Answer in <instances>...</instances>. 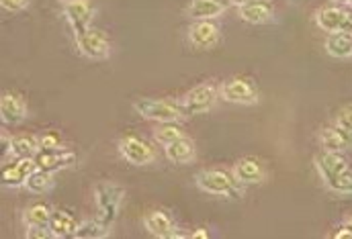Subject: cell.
<instances>
[{"label": "cell", "instance_id": "obj_13", "mask_svg": "<svg viewBox=\"0 0 352 239\" xmlns=\"http://www.w3.org/2000/svg\"><path fill=\"white\" fill-rule=\"evenodd\" d=\"M35 170H37L35 158H16V161L2 168V186L6 188L25 186Z\"/></svg>", "mask_w": 352, "mask_h": 239}, {"label": "cell", "instance_id": "obj_3", "mask_svg": "<svg viewBox=\"0 0 352 239\" xmlns=\"http://www.w3.org/2000/svg\"><path fill=\"white\" fill-rule=\"evenodd\" d=\"M195 184L199 190L207 194H215V196L236 198L244 194L242 184L234 178V174L226 170H203L195 176Z\"/></svg>", "mask_w": 352, "mask_h": 239}, {"label": "cell", "instance_id": "obj_21", "mask_svg": "<svg viewBox=\"0 0 352 239\" xmlns=\"http://www.w3.org/2000/svg\"><path fill=\"white\" fill-rule=\"evenodd\" d=\"M164 156L173 163H188L195 159V141L184 135L173 144L164 146Z\"/></svg>", "mask_w": 352, "mask_h": 239}, {"label": "cell", "instance_id": "obj_11", "mask_svg": "<svg viewBox=\"0 0 352 239\" xmlns=\"http://www.w3.org/2000/svg\"><path fill=\"white\" fill-rule=\"evenodd\" d=\"M221 39L219 27L211 21H195L188 27V41L195 49L199 52H209L213 49Z\"/></svg>", "mask_w": 352, "mask_h": 239}, {"label": "cell", "instance_id": "obj_37", "mask_svg": "<svg viewBox=\"0 0 352 239\" xmlns=\"http://www.w3.org/2000/svg\"><path fill=\"white\" fill-rule=\"evenodd\" d=\"M351 150H352V133H351Z\"/></svg>", "mask_w": 352, "mask_h": 239}, {"label": "cell", "instance_id": "obj_19", "mask_svg": "<svg viewBox=\"0 0 352 239\" xmlns=\"http://www.w3.org/2000/svg\"><path fill=\"white\" fill-rule=\"evenodd\" d=\"M320 146L324 148V152H349L351 150V133L338 129L336 125L322 129L320 133Z\"/></svg>", "mask_w": 352, "mask_h": 239}, {"label": "cell", "instance_id": "obj_14", "mask_svg": "<svg viewBox=\"0 0 352 239\" xmlns=\"http://www.w3.org/2000/svg\"><path fill=\"white\" fill-rule=\"evenodd\" d=\"M314 161H316V168H318L320 178H322L324 184H328L332 178H336L338 174H342V172H346L351 168L349 158L344 154H340V152H322V154L316 156Z\"/></svg>", "mask_w": 352, "mask_h": 239}, {"label": "cell", "instance_id": "obj_31", "mask_svg": "<svg viewBox=\"0 0 352 239\" xmlns=\"http://www.w3.org/2000/svg\"><path fill=\"white\" fill-rule=\"evenodd\" d=\"M25 236L29 239H50L54 238L50 225H37V227H25Z\"/></svg>", "mask_w": 352, "mask_h": 239}, {"label": "cell", "instance_id": "obj_35", "mask_svg": "<svg viewBox=\"0 0 352 239\" xmlns=\"http://www.w3.org/2000/svg\"><path fill=\"white\" fill-rule=\"evenodd\" d=\"M190 238L192 239L209 238V231H207V229H197V231H192V234H190Z\"/></svg>", "mask_w": 352, "mask_h": 239}, {"label": "cell", "instance_id": "obj_29", "mask_svg": "<svg viewBox=\"0 0 352 239\" xmlns=\"http://www.w3.org/2000/svg\"><path fill=\"white\" fill-rule=\"evenodd\" d=\"M66 148L58 131H45L39 135V150H62Z\"/></svg>", "mask_w": 352, "mask_h": 239}, {"label": "cell", "instance_id": "obj_12", "mask_svg": "<svg viewBox=\"0 0 352 239\" xmlns=\"http://www.w3.org/2000/svg\"><path fill=\"white\" fill-rule=\"evenodd\" d=\"M0 119L4 125H21L27 119V102L16 92H4L0 96Z\"/></svg>", "mask_w": 352, "mask_h": 239}, {"label": "cell", "instance_id": "obj_4", "mask_svg": "<svg viewBox=\"0 0 352 239\" xmlns=\"http://www.w3.org/2000/svg\"><path fill=\"white\" fill-rule=\"evenodd\" d=\"M219 98V90L215 84L211 82H203L195 88H190L180 100V109L184 113V117H195V115H205L207 111H211L215 106Z\"/></svg>", "mask_w": 352, "mask_h": 239}, {"label": "cell", "instance_id": "obj_10", "mask_svg": "<svg viewBox=\"0 0 352 239\" xmlns=\"http://www.w3.org/2000/svg\"><path fill=\"white\" fill-rule=\"evenodd\" d=\"M62 8H64V16L74 29V35L87 31L90 27V21L94 16L92 0H62Z\"/></svg>", "mask_w": 352, "mask_h": 239}, {"label": "cell", "instance_id": "obj_25", "mask_svg": "<svg viewBox=\"0 0 352 239\" xmlns=\"http://www.w3.org/2000/svg\"><path fill=\"white\" fill-rule=\"evenodd\" d=\"M111 236V229L104 227L98 219H87L82 223H78L74 239H102Z\"/></svg>", "mask_w": 352, "mask_h": 239}, {"label": "cell", "instance_id": "obj_22", "mask_svg": "<svg viewBox=\"0 0 352 239\" xmlns=\"http://www.w3.org/2000/svg\"><path fill=\"white\" fill-rule=\"evenodd\" d=\"M324 47H326L328 56H332V58H338V60L352 58V33L342 31V33L328 35Z\"/></svg>", "mask_w": 352, "mask_h": 239}, {"label": "cell", "instance_id": "obj_38", "mask_svg": "<svg viewBox=\"0 0 352 239\" xmlns=\"http://www.w3.org/2000/svg\"><path fill=\"white\" fill-rule=\"evenodd\" d=\"M349 221H351V223H352V217H351V219H349Z\"/></svg>", "mask_w": 352, "mask_h": 239}, {"label": "cell", "instance_id": "obj_30", "mask_svg": "<svg viewBox=\"0 0 352 239\" xmlns=\"http://www.w3.org/2000/svg\"><path fill=\"white\" fill-rule=\"evenodd\" d=\"M334 125H336L338 129L346 131V133H352V104L342 106V109L336 113V117H334Z\"/></svg>", "mask_w": 352, "mask_h": 239}, {"label": "cell", "instance_id": "obj_5", "mask_svg": "<svg viewBox=\"0 0 352 239\" xmlns=\"http://www.w3.org/2000/svg\"><path fill=\"white\" fill-rule=\"evenodd\" d=\"M78 52L88 60H107L111 56V41L100 29L88 27L87 31L74 35Z\"/></svg>", "mask_w": 352, "mask_h": 239}, {"label": "cell", "instance_id": "obj_6", "mask_svg": "<svg viewBox=\"0 0 352 239\" xmlns=\"http://www.w3.org/2000/svg\"><path fill=\"white\" fill-rule=\"evenodd\" d=\"M316 23L318 27L332 35V33H352V12L344 6H324L316 12Z\"/></svg>", "mask_w": 352, "mask_h": 239}, {"label": "cell", "instance_id": "obj_24", "mask_svg": "<svg viewBox=\"0 0 352 239\" xmlns=\"http://www.w3.org/2000/svg\"><path fill=\"white\" fill-rule=\"evenodd\" d=\"M52 219V209L45 203H35L25 209L23 213V223L25 227H37V225H50Z\"/></svg>", "mask_w": 352, "mask_h": 239}, {"label": "cell", "instance_id": "obj_26", "mask_svg": "<svg viewBox=\"0 0 352 239\" xmlns=\"http://www.w3.org/2000/svg\"><path fill=\"white\" fill-rule=\"evenodd\" d=\"M54 186V172H45V170H35L31 174V178L27 180L25 188L31 192V194H45L50 192Z\"/></svg>", "mask_w": 352, "mask_h": 239}, {"label": "cell", "instance_id": "obj_8", "mask_svg": "<svg viewBox=\"0 0 352 239\" xmlns=\"http://www.w3.org/2000/svg\"><path fill=\"white\" fill-rule=\"evenodd\" d=\"M219 96L226 102L236 104H254L258 100V92L254 84L246 78H230L219 86Z\"/></svg>", "mask_w": 352, "mask_h": 239}, {"label": "cell", "instance_id": "obj_15", "mask_svg": "<svg viewBox=\"0 0 352 239\" xmlns=\"http://www.w3.org/2000/svg\"><path fill=\"white\" fill-rule=\"evenodd\" d=\"M35 163L39 170H45V172H58V170H64L68 166H72L76 161V152L68 150V148H62V150H39L35 156Z\"/></svg>", "mask_w": 352, "mask_h": 239}, {"label": "cell", "instance_id": "obj_17", "mask_svg": "<svg viewBox=\"0 0 352 239\" xmlns=\"http://www.w3.org/2000/svg\"><path fill=\"white\" fill-rule=\"evenodd\" d=\"M226 0H190L186 6V14L192 21H213L226 12Z\"/></svg>", "mask_w": 352, "mask_h": 239}, {"label": "cell", "instance_id": "obj_7", "mask_svg": "<svg viewBox=\"0 0 352 239\" xmlns=\"http://www.w3.org/2000/svg\"><path fill=\"white\" fill-rule=\"evenodd\" d=\"M144 227L150 236L160 239H184L190 238V234H184L180 231L175 225V221L170 219L168 213L156 209V211H150L144 215Z\"/></svg>", "mask_w": 352, "mask_h": 239}, {"label": "cell", "instance_id": "obj_16", "mask_svg": "<svg viewBox=\"0 0 352 239\" xmlns=\"http://www.w3.org/2000/svg\"><path fill=\"white\" fill-rule=\"evenodd\" d=\"M232 174L244 186V184H258V182H263L264 176H266V170H264V163L261 159L246 156V158H240L234 163Z\"/></svg>", "mask_w": 352, "mask_h": 239}, {"label": "cell", "instance_id": "obj_20", "mask_svg": "<svg viewBox=\"0 0 352 239\" xmlns=\"http://www.w3.org/2000/svg\"><path fill=\"white\" fill-rule=\"evenodd\" d=\"M238 14L248 25H264V23H270L274 19L272 6L264 0H256V2H250L246 6H240Z\"/></svg>", "mask_w": 352, "mask_h": 239}, {"label": "cell", "instance_id": "obj_28", "mask_svg": "<svg viewBox=\"0 0 352 239\" xmlns=\"http://www.w3.org/2000/svg\"><path fill=\"white\" fill-rule=\"evenodd\" d=\"M326 188H330L332 192H338V194H352V170L349 168L346 172L338 174L336 178H332L328 184H324Z\"/></svg>", "mask_w": 352, "mask_h": 239}, {"label": "cell", "instance_id": "obj_32", "mask_svg": "<svg viewBox=\"0 0 352 239\" xmlns=\"http://www.w3.org/2000/svg\"><path fill=\"white\" fill-rule=\"evenodd\" d=\"M0 6L8 12H21L29 6V0H0Z\"/></svg>", "mask_w": 352, "mask_h": 239}, {"label": "cell", "instance_id": "obj_33", "mask_svg": "<svg viewBox=\"0 0 352 239\" xmlns=\"http://www.w3.org/2000/svg\"><path fill=\"white\" fill-rule=\"evenodd\" d=\"M334 239H352V223L351 221H344L340 227H336V231L332 234Z\"/></svg>", "mask_w": 352, "mask_h": 239}, {"label": "cell", "instance_id": "obj_2", "mask_svg": "<svg viewBox=\"0 0 352 239\" xmlns=\"http://www.w3.org/2000/svg\"><path fill=\"white\" fill-rule=\"evenodd\" d=\"M131 106L140 117L154 121V123H178L184 119L180 104L175 100H166V98L142 96V98H135Z\"/></svg>", "mask_w": 352, "mask_h": 239}, {"label": "cell", "instance_id": "obj_36", "mask_svg": "<svg viewBox=\"0 0 352 239\" xmlns=\"http://www.w3.org/2000/svg\"><path fill=\"white\" fill-rule=\"evenodd\" d=\"M230 4H234V6H246V4H250V2H256V0H228Z\"/></svg>", "mask_w": 352, "mask_h": 239}, {"label": "cell", "instance_id": "obj_27", "mask_svg": "<svg viewBox=\"0 0 352 239\" xmlns=\"http://www.w3.org/2000/svg\"><path fill=\"white\" fill-rule=\"evenodd\" d=\"M180 137H184V131L178 127V123H158V127L154 131V139L162 146H168Z\"/></svg>", "mask_w": 352, "mask_h": 239}, {"label": "cell", "instance_id": "obj_34", "mask_svg": "<svg viewBox=\"0 0 352 239\" xmlns=\"http://www.w3.org/2000/svg\"><path fill=\"white\" fill-rule=\"evenodd\" d=\"M8 156H12V150H10V137L2 133V161H6Z\"/></svg>", "mask_w": 352, "mask_h": 239}, {"label": "cell", "instance_id": "obj_18", "mask_svg": "<svg viewBox=\"0 0 352 239\" xmlns=\"http://www.w3.org/2000/svg\"><path fill=\"white\" fill-rule=\"evenodd\" d=\"M78 227V221L72 213L64 209H52V219H50V229L56 239L74 238V231Z\"/></svg>", "mask_w": 352, "mask_h": 239}, {"label": "cell", "instance_id": "obj_9", "mask_svg": "<svg viewBox=\"0 0 352 239\" xmlns=\"http://www.w3.org/2000/svg\"><path fill=\"white\" fill-rule=\"evenodd\" d=\"M119 152L123 159L131 166H148L154 159V150L150 148L148 141L135 135H125L119 139Z\"/></svg>", "mask_w": 352, "mask_h": 239}, {"label": "cell", "instance_id": "obj_23", "mask_svg": "<svg viewBox=\"0 0 352 239\" xmlns=\"http://www.w3.org/2000/svg\"><path fill=\"white\" fill-rule=\"evenodd\" d=\"M10 150L14 158H33L39 152V137L35 135H12L10 137Z\"/></svg>", "mask_w": 352, "mask_h": 239}, {"label": "cell", "instance_id": "obj_1", "mask_svg": "<svg viewBox=\"0 0 352 239\" xmlns=\"http://www.w3.org/2000/svg\"><path fill=\"white\" fill-rule=\"evenodd\" d=\"M125 198V188L119 186L117 182L102 180L94 184V207H96V217L104 227L113 229L115 221L119 219V211Z\"/></svg>", "mask_w": 352, "mask_h": 239}]
</instances>
